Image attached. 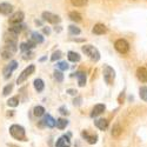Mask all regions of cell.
Returning <instances> with one entry per match:
<instances>
[{"mask_svg":"<svg viewBox=\"0 0 147 147\" xmlns=\"http://www.w3.org/2000/svg\"><path fill=\"white\" fill-rule=\"evenodd\" d=\"M33 85H34V88L38 91V92H42L44 88H45V84H44L42 79H40V78L35 79V80L33 81Z\"/></svg>","mask_w":147,"mask_h":147,"instance_id":"ffe728a7","label":"cell"},{"mask_svg":"<svg viewBox=\"0 0 147 147\" xmlns=\"http://www.w3.org/2000/svg\"><path fill=\"white\" fill-rule=\"evenodd\" d=\"M67 93L68 94H71V95H77V91L76 90H72V88H69V90H67Z\"/></svg>","mask_w":147,"mask_h":147,"instance_id":"ab89813d","label":"cell"},{"mask_svg":"<svg viewBox=\"0 0 147 147\" xmlns=\"http://www.w3.org/2000/svg\"><path fill=\"white\" fill-rule=\"evenodd\" d=\"M9 147H17V146H14V145H8Z\"/></svg>","mask_w":147,"mask_h":147,"instance_id":"ee69618b","label":"cell"},{"mask_svg":"<svg viewBox=\"0 0 147 147\" xmlns=\"http://www.w3.org/2000/svg\"><path fill=\"white\" fill-rule=\"evenodd\" d=\"M106 31H107V28H106V26L104 25V24H96V25L93 27V33L94 34H104V33H106Z\"/></svg>","mask_w":147,"mask_h":147,"instance_id":"ac0fdd59","label":"cell"},{"mask_svg":"<svg viewBox=\"0 0 147 147\" xmlns=\"http://www.w3.org/2000/svg\"><path fill=\"white\" fill-rule=\"evenodd\" d=\"M137 77L140 81L147 82V67H139L137 69Z\"/></svg>","mask_w":147,"mask_h":147,"instance_id":"5bb4252c","label":"cell"},{"mask_svg":"<svg viewBox=\"0 0 147 147\" xmlns=\"http://www.w3.org/2000/svg\"><path fill=\"white\" fill-rule=\"evenodd\" d=\"M82 52L86 54V55H88L93 61H98V60L100 59L99 51H98L96 48L94 46H92V45H84L82 46Z\"/></svg>","mask_w":147,"mask_h":147,"instance_id":"7a4b0ae2","label":"cell"},{"mask_svg":"<svg viewBox=\"0 0 147 147\" xmlns=\"http://www.w3.org/2000/svg\"><path fill=\"white\" fill-rule=\"evenodd\" d=\"M59 112H60L61 114H64V115H67V114H68V111H67V108H66V107H64V106L59 108Z\"/></svg>","mask_w":147,"mask_h":147,"instance_id":"f35d334b","label":"cell"},{"mask_svg":"<svg viewBox=\"0 0 147 147\" xmlns=\"http://www.w3.org/2000/svg\"><path fill=\"white\" fill-rule=\"evenodd\" d=\"M4 40H5L6 45H17V34L8 31L4 35Z\"/></svg>","mask_w":147,"mask_h":147,"instance_id":"30bf717a","label":"cell"},{"mask_svg":"<svg viewBox=\"0 0 147 147\" xmlns=\"http://www.w3.org/2000/svg\"><path fill=\"white\" fill-rule=\"evenodd\" d=\"M67 58L69 61H72V63H78V61H80V55L79 53L77 52H73V51H69L67 53Z\"/></svg>","mask_w":147,"mask_h":147,"instance_id":"7402d4cb","label":"cell"},{"mask_svg":"<svg viewBox=\"0 0 147 147\" xmlns=\"http://www.w3.org/2000/svg\"><path fill=\"white\" fill-rule=\"evenodd\" d=\"M33 114L35 117H42L45 114V108L42 106H35L33 109Z\"/></svg>","mask_w":147,"mask_h":147,"instance_id":"4316f807","label":"cell"},{"mask_svg":"<svg viewBox=\"0 0 147 147\" xmlns=\"http://www.w3.org/2000/svg\"><path fill=\"white\" fill-rule=\"evenodd\" d=\"M67 125H68V120H67V119L59 118V119L55 120V126H57L59 129H64V128H66Z\"/></svg>","mask_w":147,"mask_h":147,"instance_id":"44dd1931","label":"cell"},{"mask_svg":"<svg viewBox=\"0 0 147 147\" xmlns=\"http://www.w3.org/2000/svg\"><path fill=\"white\" fill-rule=\"evenodd\" d=\"M73 105H74V106H80L81 105V98L80 96L76 98V99L73 100Z\"/></svg>","mask_w":147,"mask_h":147,"instance_id":"74e56055","label":"cell"},{"mask_svg":"<svg viewBox=\"0 0 147 147\" xmlns=\"http://www.w3.org/2000/svg\"><path fill=\"white\" fill-rule=\"evenodd\" d=\"M7 105L9 107H17L19 105V99H18V96H12L9 98V99L7 100Z\"/></svg>","mask_w":147,"mask_h":147,"instance_id":"83f0119b","label":"cell"},{"mask_svg":"<svg viewBox=\"0 0 147 147\" xmlns=\"http://www.w3.org/2000/svg\"><path fill=\"white\" fill-rule=\"evenodd\" d=\"M34 57V53L33 52H31V51H27V52H24V59L25 60H27V59H32Z\"/></svg>","mask_w":147,"mask_h":147,"instance_id":"8d00e7d4","label":"cell"},{"mask_svg":"<svg viewBox=\"0 0 147 147\" xmlns=\"http://www.w3.org/2000/svg\"><path fill=\"white\" fill-rule=\"evenodd\" d=\"M95 126L101 131H105L108 127V121L106 119H98L95 120Z\"/></svg>","mask_w":147,"mask_h":147,"instance_id":"d6986e66","label":"cell"},{"mask_svg":"<svg viewBox=\"0 0 147 147\" xmlns=\"http://www.w3.org/2000/svg\"><path fill=\"white\" fill-rule=\"evenodd\" d=\"M31 40H33L35 44H41V42H44V36L38 32H33Z\"/></svg>","mask_w":147,"mask_h":147,"instance_id":"603a6c76","label":"cell"},{"mask_svg":"<svg viewBox=\"0 0 147 147\" xmlns=\"http://www.w3.org/2000/svg\"><path fill=\"white\" fill-rule=\"evenodd\" d=\"M34 22H35V25H39V26H41V25H42V24H41V21H40V20H35Z\"/></svg>","mask_w":147,"mask_h":147,"instance_id":"b9f144b4","label":"cell"},{"mask_svg":"<svg viewBox=\"0 0 147 147\" xmlns=\"http://www.w3.org/2000/svg\"><path fill=\"white\" fill-rule=\"evenodd\" d=\"M54 78L58 82H63L64 80V74H63V72L61 71H54Z\"/></svg>","mask_w":147,"mask_h":147,"instance_id":"d6a6232c","label":"cell"},{"mask_svg":"<svg viewBox=\"0 0 147 147\" xmlns=\"http://www.w3.org/2000/svg\"><path fill=\"white\" fill-rule=\"evenodd\" d=\"M114 47H115V50H117L119 53H121V54H125V53H127V52L129 51V44H128L125 39H119V40H117L115 44H114Z\"/></svg>","mask_w":147,"mask_h":147,"instance_id":"5b68a950","label":"cell"},{"mask_svg":"<svg viewBox=\"0 0 147 147\" xmlns=\"http://www.w3.org/2000/svg\"><path fill=\"white\" fill-rule=\"evenodd\" d=\"M17 67H18V63L16 60L9 61V64L4 68V77H5V79H8L12 76V72H13Z\"/></svg>","mask_w":147,"mask_h":147,"instance_id":"52a82bcc","label":"cell"},{"mask_svg":"<svg viewBox=\"0 0 147 147\" xmlns=\"http://www.w3.org/2000/svg\"><path fill=\"white\" fill-rule=\"evenodd\" d=\"M81 136H82V138H85V140H87L88 144H95L96 142V139H98V137L95 136V134H90L86 131L82 132Z\"/></svg>","mask_w":147,"mask_h":147,"instance_id":"e0dca14e","label":"cell"},{"mask_svg":"<svg viewBox=\"0 0 147 147\" xmlns=\"http://www.w3.org/2000/svg\"><path fill=\"white\" fill-rule=\"evenodd\" d=\"M12 90H13V84H9V85H7V86H5V88H4V91H3V94L6 96V95H8L11 92H12Z\"/></svg>","mask_w":147,"mask_h":147,"instance_id":"e575fe53","label":"cell"},{"mask_svg":"<svg viewBox=\"0 0 147 147\" xmlns=\"http://www.w3.org/2000/svg\"><path fill=\"white\" fill-rule=\"evenodd\" d=\"M71 146V142H69V138L66 137V136H63L60 137L57 142H55V147H69Z\"/></svg>","mask_w":147,"mask_h":147,"instance_id":"4fadbf2b","label":"cell"},{"mask_svg":"<svg viewBox=\"0 0 147 147\" xmlns=\"http://www.w3.org/2000/svg\"><path fill=\"white\" fill-rule=\"evenodd\" d=\"M42 19L47 22H50V24H53V25H55V24H59L60 22V17L57 16V14H53L51 13V12H44L42 13Z\"/></svg>","mask_w":147,"mask_h":147,"instance_id":"8992f818","label":"cell"},{"mask_svg":"<svg viewBox=\"0 0 147 147\" xmlns=\"http://www.w3.org/2000/svg\"><path fill=\"white\" fill-rule=\"evenodd\" d=\"M35 45H36V44H35L33 40H30V41H27V42H22V44H20V50H21L22 52H27V51H31L32 48H34Z\"/></svg>","mask_w":147,"mask_h":147,"instance_id":"2e32d148","label":"cell"},{"mask_svg":"<svg viewBox=\"0 0 147 147\" xmlns=\"http://www.w3.org/2000/svg\"><path fill=\"white\" fill-rule=\"evenodd\" d=\"M9 133H11V136L17 140H22V141L26 140L25 128H24L22 126H20V125H12L9 127Z\"/></svg>","mask_w":147,"mask_h":147,"instance_id":"6da1fadb","label":"cell"},{"mask_svg":"<svg viewBox=\"0 0 147 147\" xmlns=\"http://www.w3.org/2000/svg\"><path fill=\"white\" fill-rule=\"evenodd\" d=\"M115 78V71L111 66H104V80L107 85H112Z\"/></svg>","mask_w":147,"mask_h":147,"instance_id":"3957f363","label":"cell"},{"mask_svg":"<svg viewBox=\"0 0 147 147\" xmlns=\"http://www.w3.org/2000/svg\"><path fill=\"white\" fill-rule=\"evenodd\" d=\"M0 54H1V58H3V59H5V60H8V59H11L12 57H13V53L9 52L8 50H6L5 47H4L3 50H1V52H0Z\"/></svg>","mask_w":147,"mask_h":147,"instance_id":"f1b7e54d","label":"cell"},{"mask_svg":"<svg viewBox=\"0 0 147 147\" xmlns=\"http://www.w3.org/2000/svg\"><path fill=\"white\" fill-rule=\"evenodd\" d=\"M61 57H63V53H61V51H55V52L52 54V57H51V61H55V60L60 59Z\"/></svg>","mask_w":147,"mask_h":147,"instance_id":"d590c367","label":"cell"},{"mask_svg":"<svg viewBox=\"0 0 147 147\" xmlns=\"http://www.w3.org/2000/svg\"><path fill=\"white\" fill-rule=\"evenodd\" d=\"M68 31H69V34H71V35H79V34L81 33L80 28L77 27V26H74V25L68 26Z\"/></svg>","mask_w":147,"mask_h":147,"instance_id":"f546056e","label":"cell"},{"mask_svg":"<svg viewBox=\"0 0 147 147\" xmlns=\"http://www.w3.org/2000/svg\"><path fill=\"white\" fill-rule=\"evenodd\" d=\"M24 13L21 11H18L16 12L14 14H12L11 18H9V24H12V25H18V24H21L22 20H24Z\"/></svg>","mask_w":147,"mask_h":147,"instance_id":"ba28073f","label":"cell"},{"mask_svg":"<svg viewBox=\"0 0 147 147\" xmlns=\"http://www.w3.org/2000/svg\"><path fill=\"white\" fill-rule=\"evenodd\" d=\"M42 32H44L45 34H47V35H48V34L51 33V30L48 28V27H44V28H42Z\"/></svg>","mask_w":147,"mask_h":147,"instance_id":"60d3db41","label":"cell"},{"mask_svg":"<svg viewBox=\"0 0 147 147\" xmlns=\"http://www.w3.org/2000/svg\"><path fill=\"white\" fill-rule=\"evenodd\" d=\"M68 17H69V19H71L72 21H76V22H79V21H81V14L79 13V12H76V11L69 12Z\"/></svg>","mask_w":147,"mask_h":147,"instance_id":"cb8c5ba5","label":"cell"},{"mask_svg":"<svg viewBox=\"0 0 147 147\" xmlns=\"http://www.w3.org/2000/svg\"><path fill=\"white\" fill-rule=\"evenodd\" d=\"M105 109H106V107H105V105H102V104H98V105H95V106L93 107V109H92L91 117H92V118H94V117L100 115L101 113H104V112H105Z\"/></svg>","mask_w":147,"mask_h":147,"instance_id":"8fae6325","label":"cell"},{"mask_svg":"<svg viewBox=\"0 0 147 147\" xmlns=\"http://www.w3.org/2000/svg\"><path fill=\"white\" fill-rule=\"evenodd\" d=\"M88 0H71V3L73 6H77V7H80V6H85L87 4Z\"/></svg>","mask_w":147,"mask_h":147,"instance_id":"4dcf8cb0","label":"cell"},{"mask_svg":"<svg viewBox=\"0 0 147 147\" xmlns=\"http://www.w3.org/2000/svg\"><path fill=\"white\" fill-rule=\"evenodd\" d=\"M34 71H35V66H34V65H30L28 67H26V68L19 74V77H18V79H17V84L20 85V84H22L24 81H26V79H27L31 74H33Z\"/></svg>","mask_w":147,"mask_h":147,"instance_id":"277c9868","label":"cell"},{"mask_svg":"<svg viewBox=\"0 0 147 147\" xmlns=\"http://www.w3.org/2000/svg\"><path fill=\"white\" fill-rule=\"evenodd\" d=\"M13 11V6L8 3H1L0 4V14L3 16H9Z\"/></svg>","mask_w":147,"mask_h":147,"instance_id":"9c48e42d","label":"cell"},{"mask_svg":"<svg viewBox=\"0 0 147 147\" xmlns=\"http://www.w3.org/2000/svg\"><path fill=\"white\" fill-rule=\"evenodd\" d=\"M46 60V57H42V58H40V61H45Z\"/></svg>","mask_w":147,"mask_h":147,"instance_id":"7bdbcfd3","label":"cell"},{"mask_svg":"<svg viewBox=\"0 0 147 147\" xmlns=\"http://www.w3.org/2000/svg\"><path fill=\"white\" fill-rule=\"evenodd\" d=\"M139 95H140V98L144 101H147V87H140Z\"/></svg>","mask_w":147,"mask_h":147,"instance_id":"1f68e13d","label":"cell"},{"mask_svg":"<svg viewBox=\"0 0 147 147\" xmlns=\"http://www.w3.org/2000/svg\"><path fill=\"white\" fill-rule=\"evenodd\" d=\"M121 133H122L121 126H120L119 124H115V125L113 126V128H112V136H113L114 138H118V137H120Z\"/></svg>","mask_w":147,"mask_h":147,"instance_id":"484cf974","label":"cell"},{"mask_svg":"<svg viewBox=\"0 0 147 147\" xmlns=\"http://www.w3.org/2000/svg\"><path fill=\"white\" fill-rule=\"evenodd\" d=\"M76 77L78 78V84L80 87H84L86 85V73L82 72V71H78L74 73Z\"/></svg>","mask_w":147,"mask_h":147,"instance_id":"9a60e30c","label":"cell"},{"mask_svg":"<svg viewBox=\"0 0 147 147\" xmlns=\"http://www.w3.org/2000/svg\"><path fill=\"white\" fill-rule=\"evenodd\" d=\"M57 67L60 69V71H66V69H68V64L66 63V61H59V63L57 64Z\"/></svg>","mask_w":147,"mask_h":147,"instance_id":"836d02e7","label":"cell"},{"mask_svg":"<svg viewBox=\"0 0 147 147\" xmlns=\"http://www.w3.org/2000/svg\"><path fill=\"white\" fill-rule=\"evenodd\" d=\"M42 125H46L47 127L52 128V127H54V126H55V120L52 118V115L46 114V115L44 117V119L41 120V126H42Z\"/></svg>","mask_w":147,"mask_h":147,"instance_id":"7c38bea8","label":"cell"},{"mask_svg":"<svg viewBox=\"0 0 147 147\" xmlns=\"http://www.w3.org/2000/svg\"><path fill=\"white\" fill-rule=\"evenodd\" d=\"M24 27H25V25H22V24H18V25H13L11 28H9V32H12V33H14V34H19L22 30H24Z\"/></svg>","mask_w":147,"mask_h":147,"instance_id":"d4e9b609","label":"cell"}]
</instances>
